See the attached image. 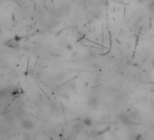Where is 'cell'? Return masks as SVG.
<instances>
[{"instance_id":"1","label":"cell","mask_w":154,"mask_h":140,"mask_svg":"<svg viewBox=\"0 0 154 140\" xmlns=\"http://www.w3.org/2000/svg\"><path fill=\"white\" fill-rule=\"evenodd\" d=\"M34 125H35V124L29 119H25L22 122V126H23L25 129H27V130L32 129V128H34Z\"/></svg>"},{"instance_id":"3","label":"cell","mask_w":154,"mask_h":140,"mask_svg":"<svg viewBox=\"0 0 154 140\" xmlns=\"http://www.w3.org/2000/svg\"><path fill=\"white\" fill-rule=\"evenodd\" d=\"M88 106H89V107H91V108H95L96 106H97V100H96L95 98L91 99V100L89 101Z\"/></svg>"},{"instance_id":"2","label":"cell","mask_w":154,"mask_h":140,"mask_svg":"<svg viewBox=\"0 0 154 140\" xmlns=\"http://www.w3.org/2000/svg\"><path fill=\"white\" fill-rule=\"evenodd\" d=\"M83 125H86V126H92L93 125V121L90 117H86V118H84L83 121Z\"/></svg>"}]
</instances>
